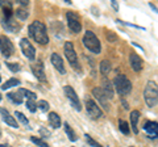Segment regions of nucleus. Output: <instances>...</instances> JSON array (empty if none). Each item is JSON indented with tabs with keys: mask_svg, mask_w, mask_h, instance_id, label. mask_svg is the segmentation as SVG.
<instances>
[{
	"mask_svg": "<svg viewBox=\"0 0 158 147\" xmlns=\"http://www.w3.org/2000/svg\"><path fill=\"white\" fill-rule=\"evenodd\" d=\"M63 127H65V133L69 137V139H70L71 142H75L78 139L77 138V134H75V131L73 130V127L69 125V122H65V124H63Z\"/></svg>",
	"mask_w": 158,
	"mask_h": 147,
	"instance_id": "4be33fe9",
	"label": "nucleus"
},
{
	"mask_svg": "<svg viewBox=\"0 0 158 147\" xmlns=\"http://www.w3.org/2000/svg\"><path fill=\"white\" fill-rule=\"evenodd\" d=\"M7 65V67L9 68V70H11L12 72H19L20 71V65H17V63H11V62H8V63H6Z\"/></svg>",
	"mask_w": 158,
	"mask_h": 147,
	"instance_id": "72a5a7b5",
	"label": "nucleus"
},
{
	"mask_svg": "<svg viewBox=\"0 0 158 147\" xmlns=\"http://www.w3.org/2000/svg\"><path fill=\"white\" fill-rule=\"evenodd\" d=\"M111 71V62L110 61H103L100 62V72L103 74L104 76H107Z\"/></svg>",
	"mask_w": 158,
	"mask_h": 147,
	"instance_id": "393cba45",
	"label": "nucleus"
},
{
	"mask_svg": "<svg viewBox=\"0 0 158 147\" xmlns=\"http://www.w3.org/2000/svg\"><path fill=\"white\" fill-rule=\"evenodd\" d=\"M111 4H112V7H113V9L117 12L118 11V4H117V2L116 0H113V2H111Z\"/></svg>",
	"mask_w": 158,
	"mask_h": 147,
	"instance_id": "e433bc0d",
	"label": "nucleus"
},
{
	"mask_svg": "<svg viewBox=\"0 0 158 147\" xmlns=\"http://www.w3.org/2000/svg\"><path fill=\"white\" fill-rule=\"evenodd\" d=\"M49 122H50V126L53 129H58L61 126V117L57 113H54V112H50L49 113Z\"/></svg>",
	"mask_w": 158,
	"mask_h": 147,
	"instance_id": "412c9836",
	"label": "nucleus"
},
{
	"mask_svg": "<svg viewBox=\"0 0 158 147\" xmlns=\"http://www.w3.org/2000/svg\"><path fill=\"white\" fill-rule=\"evenodd\" d=\"M85 138H86V141H87V143L90 145L91 147H103L100 143H98V142L94 139V138H91V137L88 135V134H85Z\"/></svg>",
	"mask_w": 158,
	"mask_h": 147,
	"instance_id": "2f4dec72",
	"label": "nucleus"
},
{
	"mask_svg": "<svg viewBox=\"0 0 158 147\" xmlns=\"http://www.w3.org/2000/svg\"><path fill=\"white\" fill-rule=\"evenodd\" d=\"M52 65L54 66L56 70H58V72L66 74V68H65V65H63V61H62L61 55H58L57 53L52 54Z\"/></svg>",
	"mask_w": 158,
	"mask_h": 147,
	"instance_id": "2eb2a0df",
	"label": "nucleus"
},
{
	"mask_svg": "<svg viewBox=\"0 0 158 147\" xmlns=\"http://www.w3.org/2000/svg\"><path fill=\"white\" fill-rule=\"evenodd\" d=\"M37 108L41 112H48L49 110V108H50V105H49V102L46 100H40L37 102Z\"/></svg>",
	"mask_w": 158,
	"mask_h": 147,
	"instance_id": "c756f323",
	"label": "nucleus"
},
{
	"mask_svg": "<svg viewBox=\"0 0 158 147\" xmlns=\"http://www.w3.org/2000/svg\"><path fill=\"white\" fill-rule=\"evenodd\" d=\"M66 17H67V25L69 29L73 32V33H79L82 30V24H81V18L77 13L74 12H67L66 13Z\"/></svg>",
	"mask_w": 158,
	"mask_h": 147,
	"instance_id": "6e6552de",
	"label": "nucleus"
},
{
	"mask_svg": "<svg viewBox=\"0 0 158 147\" xmlns=\"http://www.w3.org/2000/svg\"><path fill=\"white\" fill-rule=\"evenodd\" d=\"M121 102H123V105H124V108H125V109H128V108H129V106H128V104H127V102H125L124 100H123Z\"/></svg>",
	"mask_w": 158,
	"mask_h": 147,
	"instance_id": "58836bf2",
	"label": "nucleus"
},
{
	"mask_svg": "<svg viewBox=\"0 0 158 147\" xmlns=\"http://www.w3.org/2000/svg\"><path fill=\"white\" fill-rule=\"evenodd\" d=\"M0 81H2V76H0Z\"/></svg>",
	"mask_w": 158,
	"mask_h": 147,
	"instance_id": "79ce46f5",
	"label": "nucleus"
},
{
	"mask_svg": "<svg viewBox=\"0 0 158 147\" xmlns=\"http://www.w3.org/2000/svg\"><path fill=\"white\" fill-rule=\"evenodd\" d=\"M157 127H158V124L156 121H146L144 125V130L153 135V139H156L157 138Z\"/></svg>",
	"mask_w": 158,
	"mask_h": 147,
	"instance_id": "6ab92c4d",
	"label": "nucleus"
},
{
	"mask_svg": "<svg viewBox=\"0 0 158 147\" xmlns=\"http://www.w3.org/2000/svg\"><path fill=\"white\" fill-rule=\"evenodd\" d=\"M32 68V72L33 75L37 77V80L42 81V83H46V74H45V68H44V66L41 65V63H34V65L31 66Z\"/></svg>",
	"mask_w": 158,
	"mask_h": 147,
	"instance_id": "9b49d317",
	"label": "nucleus"
},
{
	"mask_svg": "<svg viewBox=\"0 0 158 147\" xmlns=\"http://www.w3.org/2000/svg\"><path fill=\"white\" fill-rule=\"evenodd\" d=\"M83 45L94 54H100V51H102L100 42H99L98 37L95 36V33L91 30H87L85 33V36H83Z\"/></svg>",
	"mask_w": 158,
	"mask_h": 147,
	"instance_id": "20e7f679",
	"label": "nucleus"
},
{
	"mask_svg": "<svg viewBox=\"0 0 158 147\" xmlns=\"http://www.w3.org/2000/svg\"><path fill=\"white\" fill-rule=\"evenodd\" d=\"M7 97L9 100H11L13 104H23V96H20L19 93H13V92H11V93H8Z\"/></svg>",
	"mask_w": 158,
	"mask_h": 147,
	"instance_id": "bb28decb",
	"label": "nucleus"
},
{
	"mask_svg": "<svg viewBox=\"0 0 158 147\" xmlns=\"http://www.w3.org/2000/svg\"><path fill=\"white\" fill-rule=\"evenodd\" d=\"M29 36H31L37 43H41V45H46L49 43V36L46 32V26L44 25L41 21H33L28 28Z\"/></svg>",
	"mask_w": 158,
	"mask_h": 147,
	"instance_id": "f257e3e1",
	"label": "nucleus"
},
{
	"mask_svg": "<svg viewBox=\"0 0 158 147\" xmlns=\"http://www.w3.org/2000/svg\"><path fill=\"white\" fill-rule=\"evenodd\" d=\"M19 3L21 4V6H28V4H29V2H25V0H20Z\"/></svg>",
	"mask_w": 158,
	"mask_h": 147,
	"instance_id": "4c0bfd02",
	"label": "nucleus"
},
{
	"mask_svg": "<svg viewBox=\"0 0 158 147\" xmlns=\"http://www.w3.org/2000/svg\"><path fill=\"white\" fill-rule=\"evenodd\" d=\"M40 134H41L44 138H48V137H50V131H48L45 127H40Z\"/></svg>",
	"mask_w": 158,
	"mask_h": 147,
	"instance_id": "f704fd0d",
	"label": "nucleus"
},
{
	"mask_svg": "<svg viewBox=\"0 0 158 147\" xmlns=\"http://www.w3.org/2000/svg\"><path fill=\"white\" fill-rule=\"evenodd\" d=\"M73 147H74V146H73Z\"/></svg>",
	"mask_w": 158,
	"mask_h": 147,
	"instance_id": "c03bdc74",
	"label": "nucleus"
},
{
	"mask_svg": "<svg viewBox=\"0 0 158 147\" xmlns=\"http://www.w3.org/2000/svg\"><path fill=\"white\" fill-rule=\"evenodd\" d=\"M15 13H16V16L20 18V20H27L28 16H29V13L27 12V9H24V8H17Z\"/></svg>",
	"mask_w": 158,
	"mask_h": 147,
	"instance_id": "c85d7f7f",
	"label": "nucleus"
},
{
	"mask_svg": "<svg viewBox=\"0 0 158 147\" xmlns=\"http://www.w3.org/2000/svg\"><path fill=\"white\" fill-rule=\"evenodd\" d=\"M19 84H20V80H19V79H16V77H11V79L7 80V81L2 85V89L6 91V89H9V88H12V87H15V85H19Z\"/></svg>",
	"mask_w": 158,
	"mask_h": 147,
	"instance_id": "b1692460",
	"label": "nucleus"
},
{
	"mask_svg": "<svg viewBox=\"0 0 158 147\" xmlns=\"http://www.w3.org/2000/svg\"><path fill=\"white\" fill-rule=\"evenodd\" d=\"M144 97H145V101L148 106H156L157 105V101H158V89H157V83L149 80L145 85V89H144Z\"/></svg>",
	"mask_w": 158,
	"mask_h": 147,
	"instance_id": "7ed1b4c3",
	"label": "nucleus"
},
{
	"mask_svg": "<svg viewBox=\"0 0 158 147\" xmlns=\"http://www.w3.org/2000/svg\"><path fill=\"white\" fill-rule=\"evenodd\" d=\"M27 108L29 109V112L34 113V112L37 110V102L34 100H27Z\"/></svg>",
	"mask_w": 158,
	"mask_h": 147,
	"instance_id": "473e14b6",
	"label": "nucleus"
},
{
	"mask_svg": "<svg viewBox=\"0 0 158 147\" xmlns=\"http://www.w3.org/2000/svg\"><path fill=\"white\" fill-rule=\"evenodd\" d=\"M86 109L88 112V114H90V117H92L94 120H98L103 116L102 109L98 106L96 102L91 99H86Z\"/></svg>",
	"mask_w": 158,
	"mask_h": 147,
	"instance_id": "9d476101",
	"label": "nucleus"
},
{
	"mask_svg": "<svg viewBox=\"0 0 158 147\" xmlns=\"http://www.w3.org/2000/svg\"><path fill=\"white\" fill-rule=\"evenodd\" d=\"M63 91H65V95H66V97L69 99V101H70L71 106L75 110L81 112L82 110V105H81V101H79V97L77 95V92L74 91V88L70 87V85H66L65 88H63Z\"/></svg>",
	"mask_w": 158,
	"mask_h": 147,
	"instance_id": "423d86ee",
	"label": "nucleus"
},
{
	"mask_svg": "<svg viewBox=\"0 0 158 147\" xmlns=\"http://www.w3.org/2000/svg\"><path fill=\"white\" fill-rule=\"evenodd\" d=\"M129 63H131V67L136 72H140L142 70V59L140 58V55H137L136 53H132L129 55Z\"/></svg>",
	"mask_w": 158,
	"mask_h": 147,
	"instance_id": "dca6fc26",
	"label": "nucleus"
},
{
	"mask_svg": "<svg viewBox=\"0 0 158 147\" xmlns=\"http://www.w3.org/2000/svg\"><path fill=\"white\" fill-rule=\"evenodd\" d=\"M118 129H120L121 133H123V134H125V135H128V134L131 133L129 125H128L124 120H120V121H118Z\"/></svg>",
	"mask_w": 158,
	"mask_h": 147,
	"instance_id": "cd10ccee",
	"label": "nucleus"
},
{
	"mask_svg": "<svg viewBox=\"0 0 158 147\" xmlns=\"http://www.w3.org/2000/svg\"><path fill=\"white\" fill-rule=\"evenodd\" d=\"M112 85L120 96H127L132 92V83L125 75H117L113 80Z\"/></svg>",
	"mask_w": 158,
	"mask_h": 147,
	"instance_id": "f03ea898",
	"label": "nucleus"
},
{
	"mask_svg": "<svg viewBox=\"0 0 158 147\" xmlns=\"http://www.w3.org/2000/svg\"><path fill=\"white\" fill-rule=\"evenodd\" d=\"M0 7L3 9L4 18H12L13 17V8L11 2H0Z\"/></svg>",
	"mask_w": 158,
	"mask_h": 147,
	"instance_id": "a211bd4d",
	"label": "nucleus"
},
{
	"mask_svg": "<svg viewBox=\"0 0 158 147\" xmlns=\"http://www.w3.org/2000/svg\"><path fill=\"white\" fill-rule=\"evenodd\" d=\"M19 95H23L24 97H27V100H34V101H36V97H37L36 93H33L29 89H25V88H20Z\"/></svg>",
	"mask_w": 158,
	"mask_h": 147,
	"instance_id": "5701e85b",
	"label": "nucleus"
},
{
	"mask_svg": "<svg viewBox=\"0 0 158 147\" xmlns=\"http://www.w3.org/2000/svg\"><path fill=\"white\" fill-rule=\"evenodd\" d=\"M0 114H2V118H3V121L6 122L7 125L13 127V129H17V127H19V124H17L16 118L12 117L11 113H9L7 109H4V108H0Z\"/></svg>",
	"mask_w": 158,
	"mask_h": 147,
	"instance_id": "ddd939ff",
	"label": "nucleus"
},
{
	"mask_svg": "<svg viewBox=\"0 0 158 147\" xmlns=\"http://www.w3.org/2000/svg\"><path fill=\"white\" fill-rule=\"evenodd\" d=\"M3 26L6 30L8 32H19L20 30V25L12 18H3Z\"/></svg>",
	"mask_w": 158,
	"mask_h": 147,
	"instance_id": "f3484780",
	"label": "nucleus"
},
{
	"mask_svg": "<svg viewBox=\"0 0 158 147\" xmlns=\"http://www.w3.org/2000/svg\"><path fill=\"white\" fill-rule=\"evenodd\" d=\"M0 101H2V95H0Z\"/></svg>",
	"mask_w": 158,
	"mask_h": 147,
	"instance_id": "a19ab883",
	"label": "nucleus"
},
{
	"mask_svg": "<svg viewBox=\"0 0 158 147\" xmlns=\"http://www.w3.org/2000/svg\"><path fill=\"white\" fill-rule=\"evenodd\" d=\"M102 91L104 92L107 99H112L113 97V85H112L111 80H108V77L104 75L102 77Z\"/></svg>",
	"mask_w": 158,
	"mask_h": 147,
	"instance_id": "4468645a",
	"label": "nucleus"
},
{
	"mask_svg": "<svg viewBox=\"0 0 158 147\" xmlns=\"http://www.w3.org/2000/svg\"><path fill=\"white\" fill-rule=\"evenodd\" d=\"M107 40H108V41H116V40H117V37L115 36V33L108 32V33H107Z\"/></svg>",
	"mask_w": 158,
	"mask_h": 147,
	"instance_id": "c9c22d12",
	"label": "nucleus"
},
{
	"mask_svg": "<svg viewBox=\"0 0 158 147\" xmlns=\"http://www.w3.org/2000/svg\"><path fill=\"white\" fill-rule=\"evenodd\" d=\"M138 118H140V112L138 110H132L131 112V124H132V131L135 134H138V127H137Z\"/></svg>",
	"mask_w": 158,
	"mask_h": 147,
	"instance_id": "aec40b11",
	"label": "nucleus"
},
{
	"mask_svg": "<svg viewBox=\"0 0 158 147\" xmlns=\"http://www.w3.org/2000/svg\"><path fill=\"white\" fill-rule=\"evenodd\" d=\"M131 147H133V146H131Z\"/></svg>",
	"mask_w": 158,
	"mask_h": 147,
	"instance_id": "37998d69",
	"label": "nucleus"
},
{
	"mask_svg": "<svg viewBox=\"0 0 158 147\" xmlns=\"http://www.w3.org/2000/svg\"><path fill=\"white\" fill-rule=\"evenodd\" d=\"M65 55L67 58L69 63L71 65V67L75 68L77 71L82 72L81 66H78V57H77L75 50H74V45H73V42H70V41L65 43Z\"/></svg>",
	"mask_w": 158,
	"mask_h": 147,
	"instance_id": "39448f33",
	"label": "nucleus"
},
{
	"mask_svg": "<svg viewBox=\"0 0 158 147\" xmlns=\"http://www.w3.org/2000/svg\"><path fill=\"white\" fill-rule=\"evenodd\" d=\"M0 147H11V146H8V145H0Z\"/></svg>",
	"mask_w": 158,
	"mask_h": 147,
	"instance_id": "ea45409f",
	"label": "nucleus"
},
{
	"mask_svg": "<svg viewBox=\"0 0 158 147\" xmlns=\"http://www.w3.org/2000/svg\"><path fill=\"white\" fill-rule=\"evenodd\" d=\"M92 95L95 96V99L100 102L102 104V106L106 110H108L110 109V106H108V99L106 97V95H104V92L102 91V88L100 87H96V88H94L92 89Z\"/></svg>",
	"mask_w": 158,
	"mask_h": 147,
	"instance_id": "f8f14e48",
	"label": "nucleus"
},
{
	"mask_svg": "<svg viewBox=\"0 0 158 147\" xmlns=\"http://www.w3.org/2000/svg\"><path fill=\"white\" fill-rule=\"evenodd\" d=\"M15 117H16V118H17L20 122H21V124H23L24 126H27L28 129H32L31 125H29V121H28V118H27V117L21 113V112H16V113H15Z\"/></svg>",
	"mask_w": 158,
	"mask_h": 147,
	"instance_id": "a878e982",
	"label": "nucleus"
},
{
	"mask_svg": "<svg viewBox=\"0 0 158 147\" xmlns=\"http://www.w3.org/2000/svg\"><path fill=\"white\" fill-rule=\"evenodd\" d=\"M20 47H21V50H23V54L29 61L36 59V49L33 47V45L27 40V38H23V40L20 41Z\"/></svg>",
	"mask_w": 158,
	"mask_h": 147,
	"instance_id": "1a4fd4ad",
	"label": "nucleus"
},
{
	"mask_svg": "<svg viewBox=\"0 0 158 147\" xmlns=\"http://www.w3.org/2000/svg\"><path fill=\"white\" fill-rule=\"evenodd\" d=\"M31 141L33 142L34 145H37V146H40V147H49V145L46 143L45 141L40 139V138H37V137H31Z\"/></svg>",
	"mask_w": 158,
	"mask_h": 147,
	"instance_id": "7c9ffc66",
	"label": "nucleus"
},
{
	"mask_svg": "<svg viewBox=\"0 0 158 147\" xmlns=\"http://www.w3.org/2000/svg\"><path fill=\"white\" fill-rule=\"evenodd\" d=\"M0 51L4 58H9L15 53V46L7 36H0Z\"/></svg>",
	"mask_w": 158,
	"mask_h": 147,
	"instance_id": "0eeeda50",
	"label": "nucleus"
}]
</instances>
